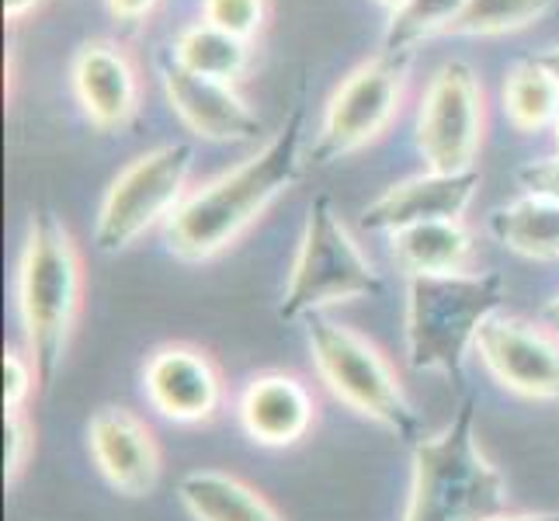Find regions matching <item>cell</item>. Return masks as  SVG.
I'll use <instances>...</instances> for the list:
<instances>
[{
	"label": "cell",
	"mask_w": 559,
	"mask_h": 521,
	"mask_svg": "<svg viewBox=\"0 0 559 521\" xmlns=\"http://www.w3.org/2000/svg\"><path fill=\"white\" fill-rule=\"evenodd\" d=\"M302 178V108L247 161L219 170L188 191L178 212L164 223L167 250L185 264H205L226 254L254 229L264 212Z\"/></svg>",
	"instance_id": "1"
},
{
	"label": "cell",
	"mask_w": 559,
	"mask_h": 521,
	"mask_svg": "<svg viewBox=\"0 0 559 521\" xmlns=\"http://www.w3.org/2000/svg\"><path fill=\"white\" fill-rule=\"evenodd\" d=\"M14 303L22 320L25 352L43 386H52L70 355L84 310V258L70 226L56 212H35L17 258Z\"/></svg>",
	"instance_id": "2"
},
{
	"label": "cell",
	"mask_w": 559,
	"mask_h": 521,
	"mask_svg": "<svg viewBox=\"0 0 559 521\" xmlns=\"http://www.w3.org/2000/svg\"><path fill=\"white\" fill-rule=\"evenodd\" d=\"M508 505V479L479 446L473 400H462L445 428L414 446L403 521H490Z\"/></svg>",
	"instance_id": "3"
},
{
	"label": "cell",
	"mask_w": 559,
	"mask_h": 521,
	"mask_svg": "<svg viewBox=\"0 0 559 521\" xmlns=\"http://www.w3.org/2000/svg\"><path fill=\"white\" fill-rule=\"evenodd\" d=\"M508 282L500 272H455L407 279L403 338L417 372L462 379L484 323L500 313Z\"/></svg>",
	"instance_id": "4"
},
{
	"label": "cell",
	"mask_w": 559,
	"mask_h": 521,
	"mask_svg": "<svg viewBox=\"0 0 559 521\" xmlns=\"http://www.w3.org/2000/svg\"><path fill=\"white\" fill-rule=\"evenodd\" d=\"M382 293V275L361 250L348 223L326 196H317L306 212L302 237L296 247L288 282L278 303V317L296 323L355 299H376Z\"/></svg>",
	"instance_id": "5"
},
{
	"label": "cell",
	"mask_w": 559,
	"mask_h": 521,
	"mask_svg": "<svg viewBox=\"0 0 559 521\" xmlns=\"http://www.w3.org/2000/svg\"><path fill=\"white\" fill-rule=\"evenodd\" d=\"M306 344H310V358L320 382L344 407H352L358 417L417 446L420 414L407 390H403L390 358L369 338L358 334L355 327H344L320 313L306 320Z\"/></svg>",
	"instance_id": "6"
},
{
	"label": "cell",
	"mask_w": 559,
	"mask_h": 521,
	"mask_svg": "<svg viewBox=\"0 0 559 521\" xmlns=\"http://www.w3.org/2000/svg\"><path fill=\"white\" fill-rule=\"evenodd\" d=\"M411 56L414 52L379 49L341 76V84L326 98L317 140L310 146L313 164L344 161L390 132L407 105Z\"/></svg>",
	"instance_id": "7"
},
{
	"label": "cell",
	"mask_w": 559,
	"mask_h": 521,
	"mask_svg": "<svg viewBox=\"0 0 559 521\" xmlns=\"http://www.w3.org/2000/svg\"><path fill=\"white\" fill-rule=\"evenodd\" d=\"M191 167H195V146L175 140L140 153L115 174L94 223V244L102 254H122L153 226H164L175 216L191 191Z\"/></svg>",
	"instance_id": "8"
},
{
	"label": "cell",
	"mask_w": 559,
	"mask_h": 521,
	"mask_svg": "<svg viewBox=\"0 0 559 521\" xmlns=\"http://www.w3.org/2000/svg\"><path fill=\"white\" fill-rule=\"evenodd\" d=\"M414 143L428 170H473L487 143V87L466 60H445L417 105Z\"/></svg>",
	"instance_id": "9"
},
{
	"label": "cell",
	"mask_w": 559,
	"mask_h": 521,
	"mask_svg": "<svg viewBox=\"0 0 559 521\" xmlns=\"http://www.w3.org/2000/svg\"><path fill=\"white\" fill-rule=\"evenodd\" d=\"M476 355L508 393L522 400H559V338L552 331L497 313L479 331Z\"/></svg>",
	"instance_id": "10"
},
{
	"label": "cell",
	"mask_w": 559,
	"mask_h": 521,
	"mask_svg": "<svg viewBox=\"0 0 559 521\" xmlns=\"http://www.w3.org/2000/svg\"><path fill=\"white\" fill-rule=\"evenodd\" d=\"M150 407L175 424H209L226 403V379L195 344H164L143 365Z\"/></svg>",
	"instance_id": "11"
},
{
	"label": "cell",
	"mask_w": 559,
	"mask_h": 521,
	"mask_svg": "<svg viewBox=\"0 0 559 521\" xmlns=\"http://www.w3.org/2000/svg\"><path fill=\"white\" fill-rule=\"evenodd\" d=\"M70 91L84 119L102 132L126 129L143 105V76L115 38H87L70 60Z\"/></svg>",
	"instance_id": "12"
},
{
	"label": "cell",
	"mask_w": 559,
	"mask_h": 521,
	"mask_svg": "<svg viewBox=\"0 0 559 521\" xmlns=\"http://www.w3.org/2000/svg\"><path fill=\"white\" fill-rule=\"evenodd\" d=\"M484 174L473 170H420L390 185L376 202L365 205L361 223L376 234H400L407 226L466 220L473 209Z\"/></svg>",
	"instance_id": "13"
},
{
	"label": "cell",
	"mask_w": 559,
	"mask_h": 521,
	"mask_svg": "<svg viewBox=\"0 0 559 521\" xmlns=\"http://www.w3.org/2000/svg\"><path fill=\"white\" fill-rule=\"evenodd\" d=\"M164 94L181 126L205 143H247L261 132V115L240 94V84L199 76L175 60L160 70Z\"/></svg>",
	"instance_id": "14"
},
{
	"label": "cell",
	"mask_w": 559,
	"mask_h": 521,
	"mask_svg": "<svg viewBox=\"0 0 559 521\" xmlns=\"http://www.w3.org/2000/svg\"><path fill=\"white\" fill-rule=\"evenodd\" d=\"M87 449L115 494L146 497L157 490L164 473L160 446L146 428V421L132 411L115 407V403L94 411L87 424Z\"/></svg>",
	"instance_id": "15"
},
{
	"label": "cell",
	"mask_w": 559,
	"mask_h": 521,
	"mask_svg": "<svg viewBox=\"0 0 559 521\" xmlns=\"http://www.w3.org/2000/svg\"><path fill=\"white\" fill-rule=\"evenodd\" d=\"M240 428L264 449H293L310 435L317 421V400L310 386L288 372H261L240 393Z\"/></svg>",
	"instance_id": "16"
},
{
	"label": "cell",
	"mask_w": 559,
	"mask_h": 521,
	"mask_svg": "<svg viewBox=\"0 0 559 521\" xmlns=\"http://www.w3.org/2000/svg\"><path fill=\"white\" fill-rule=\"evenodd\" d=\"M476 237L466 220H438L390 234V258L407 279L473 272Z\"/></svg>",
	"instance_id": "17"
},
{
	"label": "cell",
	"mask_w": 559,
	"mask_h": 521,
	"mask_svg": "<svg viewBox=\"0 0 559 521\" xmlns=\"http://www.w3.org/2000/svg\"><path fill=\"white\" fill-rule=\"evenodd\" d=\"M178 500L191 521H285L264 494L223 470H191L178 479Z\"/></svg>",
	"instance_id": "18"
},
{
	"label": "cell",
	"mask_w": 559,
	"mask_h": 521,
	"mask_svg": "<svg viewBox=\"0 0 559 521\" xmlns=\"http://www.w3.org/2000/svg\"><path fill=\"white\" fill-rule=\"evenodd\" d=\"M490 234L500 247L525 261H559V202L546 196H518L490 212Z\"/></svg>",
	"instance_id": "19"
},
{
	"label": "cell",
	"mask_w": 559,
	"mask_h": 521,
	"mask_svg": "<svg viewBox=\"0 0 559 521\" xmlns=\"http://www.w3.org/2000/svg\"><path fill=\"white\" fill-rule=\"evenodd\" d=\"M170 60L199 76L240 84L254 67V46L229 32H219L209 22H195L181 28L175 43H170Z\"/></svg>",
	"instance_id": "20"
},
{
	"label": "cell",
	"mask_w": 559,
	"mask_h": 521,
	"mask_svg": "<svg viewBox=\"0 0 559 521\" xmlns=\"http://www.w3.org/2000/svg\"><path fill=\"white\" fill-rule=\"evenodd\" d=\"M500 102L518 132H552L559 119V81L538 60H522L508 70Z\"/></svg>",
	"instance_id": "21"
},
{
	"label": "cell",
	"mask_w": 559,
	"mask_h": 521,
	"mask_svg": "<svg viewBox=\"0 0 559 521\" xmlns=\"http://www.w3.org/2000/svg\"><path fill=\"white\" fill-rule=\"evenodd\" d=\"M556 8V0H469L445 35L455 38H493L538 25Z\"/></svg>",
	"instance_id": "22"
},
{
	"label": "cell",
	"mask_w": 559,
	"mask_h": 521,
	"mask_svg": "<svg viewBox=\"0 0 559 521\" xmlns=\"http://www.w3.org/2000/svg\"><path fill=\"white\" fill-rule=\"evenodd\" d=\"M469 0H407L403 8L390 14L382 32V49L414 52L424 38L445 35L455 17L466 11Z\"/></svg>",
	"instance_id": "23"
},
{
	"label": "cell",
	"mask_w": 559,
	"mask_h": 521,
	"mask_svg": "<svg viewBox=\"0 0 559 521\" xmlns=\"http://www.w3.org/2000/svg\"><path fill=\"white\" fill-rule=\"evenodd\" d=\"M202 22L254 46L272 22V0H202Z\"/></svg>",
	"instance_id": "24"
},
{
	"label": "cell",
	"mask_w": 559,
	"mask_h": 521,
	"mask_svg": "<svg viewBox=\"0 0 559 521\" xmlns=\"http://www.w3.org/2000/svg\"><path fill=\"white\" fill-rule=\"evenodd\" d=\"M38 386H43V379H38L32 355L8 347L4 352V414L28 411V400Z\"/></svg>",
	"instance_id": "25"
},
{
	"label": "cell",
	"mask_w": 559,
	"mask_h": 521,
	"mask_svg": "<svg viewBox=\"0 0 559 521\" xmlns=\"http://www.w3.org/2000/svg\"><path fill=\"white\" fill-rule=\"evenodd\" d=\"M4 438H8V455H4V484L14 487L25 476L28 462L35 455V424L28 411H14L4 417Z\"/></svg>",
	"instance_id": "26"
},
{
	"label": "cell",
	"mask_w": 559,
	"mask_h": 521,
	"mask_svg": "<svg viewBox=\"0 0 559 521\" xmlns=\"http://www.w3.org/2000/svg\"><path fill=\"white\" fill-rule=\"evenodd\" d=\"M518 185H522L528 196H546L559 202V153L518 167Z\"/></svg>",
	"instance_id": "27"
},
{
	"label": "cell",
	"mask_w": 559,
	"mask_h": 521,
	"mask_svg": "<svg viewBox=\"0 0 559 521\" xmlns=\"http://www.w3.org/2000/svg\"><path fill=\"white\" fill-rule=\"evenodd\" d=\"M108 14L122 25H143L160 8V0H105Z\"/></svg>",
	"instance_id": "28"
},
{
	"label": "cell",
	"mask_w": 559,
	"mask_h": 521,
	"mask_svg": "<svg viewBox=\"0 0 559 521\" xmlns=\"http://www.w3.org/2000/svg\"><path fill=\"white\" fill-rule=\"evenodd\" d=\"M46 0H4V22L8 25H22L25 17H32Z\"/></svg>",
	"instance_id": "29"
},
{
	"label": "cell",
	"mask_w": 559,
	"mask_h": 521,
	"mask_svg": "<svg viewBox=\"0 0 559 521\" xmlns=\"http://www.w3.org/2000/svg\"><path fill=\"white\" fill-rule=\"evenodd\" d=\"M490 521H559V511H508Z\"/></svg>",
	"instance_id": "30"
},
{
	"label": "cell",
	"mask_w": 559,
	"mask_h": 521,
	"mask_svg": "<svg viewBox=\"0 0 559 521\" xmlns=\"http://www.w3.org/2000/svg\"><path fill=\"white\" fill-rule=\"evenodd\" d=\"M543 323H546V331H552L559 338V293L543 306Z\"/></svg>",
	"instance_id": "31"
},
{
	"label": "cell",
	"mask_w": 559,
	"mask_h": 521,
	"mask_svg": "<svg viewBox=\"0 0 559 521\" xmlns=\"http://www.w3.org/2000/svg\"><path fill=\"white\" fill-rule=\"evenodd\" d=\"M4 73H8V81H4V94H8V102H11V98H14V84H17V56H14V49H8Z\"/></svg>",
	"instance_id": "32"
},
{
	"label": "cell",
	"mask_w": 559,
	"mask_h": 521,
	"mask_svg": "<svg viewBox=\"0 0 559 521\" xmlns=\"http://www.w3.org/2000/svg\"><path fill=\"white\" fill-rule=\"evenodd\" d=\"M535 60L543 63V67L556 76V81H559V43H556V46H549V49H543V52L535 56Z\"/></svg>",
	"instance_id": "33"
},
{
	"label": "cell",
	"mask_w": 559,
	"mask_h": 521,
	"mask_svg": "<svg viewBox=\"0 0 559 521\" xmlns=\"http://www.w3.org/2000/svg\"><path fill=\"white\" fill-rule=\"evenodd\" d=\"M376 4H382V8H390V14L396 11V8H403L407 0H376Z\"/></svg>",
	"instance_id": "34"
},
{
	"label": "cell",
	"mask_w": 559,
	"mask_h": 521,
	"mask_svg": "<svg viewBox=\"0 0 559 521\" xmlns=\"http://www.w3.org/2000/svg\"><path fill=\"white\" fill-rule=\"evenodd\" d=\"M552 146H556V153H559V119H556V126H552Z\"/></svg>",
	"instance_id": "35"
}]
</instances>
